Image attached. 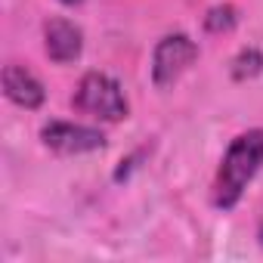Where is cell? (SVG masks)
<instances>
[{"label":"cell","instance_id":"cell-9","mask_svg":"<svg viewBox=\"0 0 263 263\" xmlns=\"http://www.w3.org/2000/svg\"><path fill=\"white\" fill-rule=\"evenodd\" d=\"M257 238H260V245H263V217H260V223H257Z\"/></svg>","mask_w":263,"mask_h":263},{"label":"cell","instance_id":"cell-8","mask_svg":"<svg viewBox=\"0 0 263 263\" xmlns=\"http://www.w3.org/2000/svg\"><path fill=\"white\" fill-rule=\"evenodd\" d=\"M235 22H238V10H235V7H229V4L214 7V10L204 16V28H208V31H214V34H220V31H232V28H235Z\"/></svg>","mask_w":263,"mask_h":263},{"label":"cell","instance_id":"cell-10","mask_svg":"<svg viewBox=\"0 0 263 263\" xmlns=\"http://www.w3.org/2000/svg\"><path fill=\"white\" fill-rule=\"evenodd\" d=\"M59 4H65V7H74V4H81V0H59Z\"/></svg>","mask_w":263,"mask_h":263},{"label":"cell","instance_id":"cell-3","mask_svg":"<svg viewBox=\"0 0 263 263\" xmlns=\"http://www.w3.org/2000/svg\"><path fill=\"white\" fill-rule=\"evenodd\" d=\"M198 59V44L189 34H167L155 44L152 53V84L158 90L174 87Z\"/></svg>","mask_w":263,"mask_h":263},{"label":"cell","instance_id":"cell-5","mask_svg":"<svg viewBox=\"0 0 263 263\" xmlns=\"http://www.w3.org/2000/svg\"><path fill=\"white\" fill-rule=\"evenodd\" d=\"M44 50L56 65H71L84 53V34L68 19H50L44 25Z\"/></svg>","mask_w":263,"mask_h":263},{"label":"cell","instance_id":"cell-6","mask_svg":"<svg viewBox=\"0 0 263 263\" xmlns=\"http://www.w3.org/2000/svg\"><path fill=\"white\" fill-rule=\"evenodd\" d=\"M4 93H7L10 102H16L19 108H31V111L41 108L44 105V96H47L44 84L25 65H16V62H10L4 68Z\"/></svg>","mask_w":263,"mask_h":263},{"label":"cell","instance_id":"cell-2","mask_svg":"<svg viewBox=\"0 0 263 263\" xmlns=\"http://www.w3.org/2000/svg\"><path fill=\"white\" fill-rule=\"evenodd\" d=\"M71 105L81 115L105 121V124H118V121H124L130 115V102H127L121 84L111 74H102V71H87L81 78Z\"/></svg>","mask_w":263,"mask_h":263},{"label":"cell","instance_id":"cell-4","mask_svg":"<svg viewBox=\"0 0 263 263\" xmlns=\"http://www.w3.org/2000/svg\"><path fill=\"white\" fill-rule=\"evenodd\" d=\"M41 140L47 149L59 152V155H87V152H99L105 149V137L102 130L87 127V124H74V121H50L41 127Z\"/></svg>","mask_w":263,"mask_h":263},{"label":"cell","instance_id":"cell-1","mask_svg":"<svg viewBox=\"0 0 263 263\" xmlns=\"http://www.w3.org/2000/svg\"><path fill=\"white\" fill-rule=\"evenodd\" d=\"M260 167H263V127H251L229 143V149L217 167V177L211 186L214 208L232 211L241 201L248 183L260 174Z\"/></svg>","mask_w":263,"mask_h":263},{"label":"cell","instance_id":"cell-7","mask_svg":"<svg viewBox=\"0 0 263 263\" xmlns=\"http://www.w3.org/2000/svg\"><path fill=\"white\" fill-rule=\"evenodd\" d=\"M260 71H263V53L254 50V47L241 50V53L232 59V78H235V81H248V78H254V74H260Z\"/></svg>","mask_w":263,"mask_h":263}]
</instances>
